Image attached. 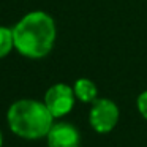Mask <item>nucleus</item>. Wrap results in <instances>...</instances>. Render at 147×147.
<instances>
[{
  "label": "nucleus",
  "mask_w": 147,
  "mask_h": 147,
  "mask_svg": "<svg viewBox=\"0 0 147 147\" xmlns=\"http://www.w3.org/2000/svg\"><path fill=\"white\" fill-rule=\"evenodd\" d=\"M55 22L45 11H30L13 27L14 49L29 59H43L55 43Z\"/></svg>",
  "instance_id": "obj_1"
},
{
  "label": "nucleus",
  "mask_w": 147,
  "mask_h": 147,
  "mask_svg": "<svg viewBox=\"0 0 147 147\" xmlns=\"http://www.w3.org/2000/svg\"><path fill=\"white\" fill-rule=\"evenodd\" d=\"M8 125L16 136L24 139H40L48 136L52 128V114L45 103L36 100H18L8 109Z\"/></svg>",
  "instance_id": "obj_2"
},
{
  "label": "nucleus",
  "mask_w": 147,
  "mask_h": 147,
  "mask_svg": "<svg viewBox=\"0 0 147 147\" xmlns=\"http://www.w3.org/2000/svg\"><path fill=\"white\" fill-rule=\"evenodd\" d=\"M119 108L109 98H96L92 103V109L89 112L90 127L100 134H106L115 128L119 122Z\"/></svg>",
  "instance_id": "obj_3"
},
{
  "label": "nucleus",
  "mask_w": 147,
  "mask_h": 147,
  "mask_svg": "<svg viewBox=\"0 0 147 147\" xmlns=\"http://www.w3.org/2000/svg\"><path fill=\"white\" fill-rule=\"evenodd\" d=\"M74 98H76V95H74L73 87L59 82L48 89L43 103L49 109L52 117L59 119L71 112V109L74 106Z\"/></svg>",
  "instance_id": "obj_4"
},
{
  "label": "nucleus",
  "mask_w": 147,
  "mask_h": 147,
  "mask_svg": "<svg viewBox=\"0 0 147 147\" xmlns=\"http://www.w3.org/2000/svg\"><path fill=\"white\" fill-rule=\"evenodd\" d=\"M46 138H48V147H79L81 144L78 128L67 122L54 123Z\"/></svg>",
  "instance_id": "obj_5"
},
{
  "label": "nucleus",
  "mask_w": 147,
  "mask_h": 147,
  "mask_svg": "<svg viewBox=\"0 0 147 147\" xmlns=\"http://www.w3.org/2000/svg\"><path fill=\"white\" fill-rule=\"evenodd\" d=\"M73 90H74L76 98L82 103H93L96 100V96H98V89H96L95 82H92L87 78L78 79L73 86Z\"/></svg>",
  "instance_id": "obj_6"
},
{
  "label": "nucleus",
  "mask_w": 147,
  "mask_h": 147,
  "mask_svg": "<svg viewBox=\"0 0 147 147\" xmlns=\"http://www.w3.org/2000/svg\"><path fill=\"white\" fill-rule=\"evenodd\" d=\"M13 48H14L13 29L0 26V59L7 57Z\"/></svg>",
  "instance_id": "obj_7"
},
{
  "label": "nucleus",
  "mask_w": 147,
  "mask_h": 147,
  "mask_svg": "<svg viewBox=\"0 0 147 147\" xmlns=\"http://www.w3.org/2000/svg\"><path fill=\"white\" fill-rule=\"evenodd\" d=\"M136 106H138V111H139V114L147 120V90H146V92H142L139 96H138Z\"/></svg>",
  "instance_id": "obj_8"
},
{
  "label": "nucleus",
  "mask_w": 147,
  "mask_h": 147,
  "mask_svg": "<svg viewBox=\"0 0 147 147\" xmlns=\"http://www.w3.org/2000/svg\"><path fill=\"white\" fill-rule=\"evenodd\" d=\"M2 144H3V138H2V133H0V147H2Z\"/></svg>",
  "instance_id": "obj_9"
}]
</instances>
